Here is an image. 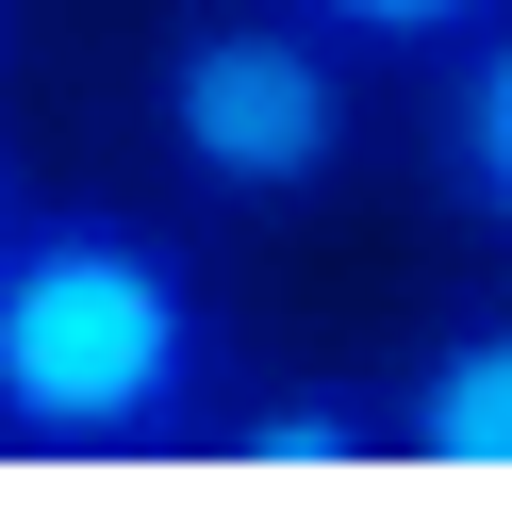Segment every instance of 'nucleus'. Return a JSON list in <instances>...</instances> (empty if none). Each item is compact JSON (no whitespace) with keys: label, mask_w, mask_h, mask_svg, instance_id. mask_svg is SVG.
Instances as JSON below:
<instances>
[{"label":"nucleus","mask_w":512,"mask_h":512,"mask_svg":"<svg viewBox=\"0 0 512 512\" xmlns=\"http://www.w3.org/2000/svg\"><path fill=\"white\" fill-rule=\"evenodd\" d=\"M232 380H248L232 281L166 215L34 199V232L0 248V463H67V479L199 463Z\"/></svg>","instance_id":"nucleus-1"},{"label":"nucleus","mask_w":512,"mask_h":512,"mask_svg":"<svg viewBox=\"0 0 512 512\" xmlns=\"http://www.w3.org/2000/svg\"><path fill=\"white\" fill-rule=\"evenodd\" d=\"M149 149L199 215H314L364 166V50L298 0H215L149 50Z\"/></svg>","instance_id":"nucleus-2"},{"label":"nucleus","mask_w":512,"mask_h":512,"mask_svg":"<svg viewBox=\"0 0 512 512\" xmlns=\"http://www.w3.org/2000/svg\"><path fill=\"white\" fill-rule=\"evenodd\" d=\"M199 479H232V496H331V479H397V397L380 380H232L199 430Z\"/></svg>","instance_id":"nucleus-3"},{"label":"nucleus","mask_w":512,"mask_h":512,"mask_svg":"<svg viewBox=\"0 0 512 512\" xmlns=\"http://www.w3.org/2000/svg\"><path fill=\"white\" fill-rule=\"evenodd\" d=\"M397 479H479L512 496V298H446L397 347Z\"/></svg>","instance_id":"nucleus-4"},{"label":"nucleus","mask_w":512,"mask_h":512,"mask_svg":"<svg viewBox=\"0 0 512 512\" xmlns=\"http://www.w3.org/2000/svg\"><path fill=\"white\" fill-rule=\"evenodd\" d=\"M413 149H430V199L479 215V232L512 248V17H479L463 50H430V116H413Z\"/></svg>","instance_id":"nucleus-5"},{"label":"nucleus","mask_w":512,"mask_h":512,"mask_svg":"<svg viewBox=\"0 0 512 512\" xmlns=\"http://www.w3.org/2000/svg\"><path fill=\"white\" fill-rule=\"evenodd\" d=\"M314 34H347L364 67H430V50H463L479 17H512V0H298Z\"/></svg>","instance_id":"nucleus-6"},{"label":"nucleus","mask_w":512,"mask_h":512,"mask_svg":"<svg viewBox=\"0 0 512 512\" xmlns=\"http://www.w3.org/2000/svg\"><path fill=\"white\" fill-rule=\"evenodd\" d=\"M34 232V166H17V149H0V248Z\"/></svg>","instance_id":"nucleus-7"},{"label":"nucleus","mask_w":512,"mask_h":512,"mask_svg":"<svg viewBox=\"0 0 512 512\" xmlns=\"http://www.w3.org/2000/svg\"><path fill=\"white\" fill-rule=\"evenodd\" d=\"M0 67H17V0H0Z\"/></svg>","instance_id":"nucleus-8"}]
</instances>
